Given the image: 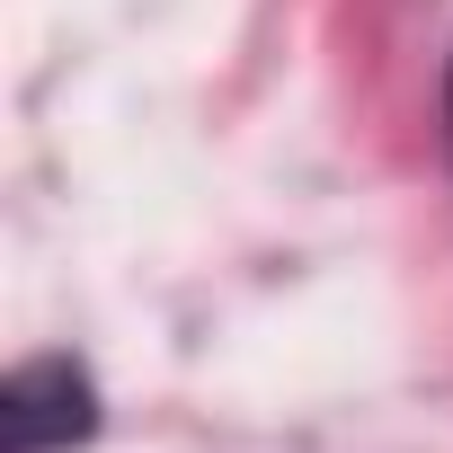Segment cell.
<instances>
[{
	"label": "cell",
	"mask_w": 453,
	"mask_h": 453,
	"mask_svg": "<svg viewBox=\"0 0 453 453\" xmlns=\"http://www.w3.org/2000/svg\"><path fill=\"white\" fill-rule=\"evenodd\" d=\"M444 125H453V81H444Z\"/></svg>",
	"instance_id": "2"
},
{
	"label": "cell",
	"mask_w": 453,
	"mask_h": 453,
	"mask_svg": "<svg viewBox=\"0 0 453 453\" xmlns=\"http://www.w3.org/2000/svg\"><path fill=\"white\" fill-rule=\"evenodd\" d=\"M0 435H10V453H54V444L89 435V382L63 356L19 365L10 373V400H0Z\"/></svg>",
	"instance_id": "1"
}]
</instances>
